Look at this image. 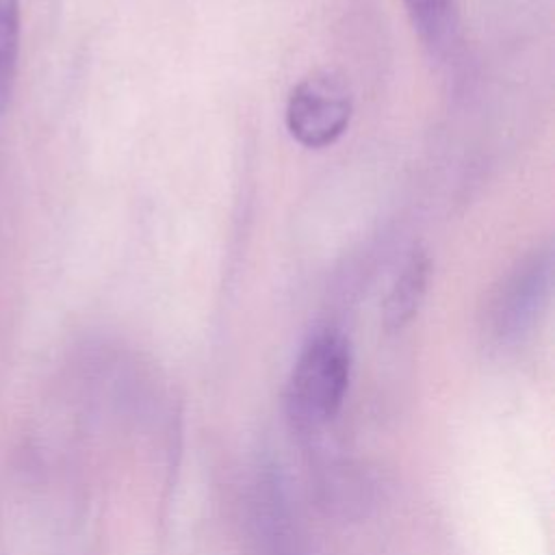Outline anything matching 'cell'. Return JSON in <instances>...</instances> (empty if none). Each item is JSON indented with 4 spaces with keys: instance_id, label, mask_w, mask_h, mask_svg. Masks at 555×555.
Masks as SVG:
<instances>
[{
    "instance_id": "5",
    "label": "cell",
    "mask_w": 555,
    "mask_h": 555,
    "mask_svg": "<svg viewBox=\"0 0 555 555\" xmlns=\"http://www.w3.org/2000/svg\"><path fill=\"white\" fill-rule=\"evenodd\" d=\"M431 262L423 249H414L397 273L386 299H384V325L390 332L405 327L421 308L427 291Z\"/></svg>"
},
{
    "instance_id": "1",
    "label": "cell",
    "mask_w": 555,
    "mask_h": 555,
    "mask_svg": "<svg viewBox=\"0 0 555 555\" xmlns=\"http://www.w3.org/2000/svg\"><path fill=\"white\" fill-rule=\"evenodd\" d=\"M351 375V349L334 327L317 330L301 347L286 382L284 403L291 423L319 429L343 408Z\"/></svg>"
},
{
    "instance_id": "7",
    "label": "cell",
    "mask_w": 555,
    "mask_h": 555,
    "mask_svg": "<svg viewBox=\"0 0 555 555\" xmlns=\"http://www.w3.org/2000/svg\"><path fill=\"white\" fill-rule=\"evenodd\" d=\"M20 54V2L0 0V111L11 100Z\"/></svg>"
},
{
    "instance_id": "3",
    "label": "cell",
    "mask_w": 555,
    "mask_h": 555,
    "mask_svg": "<svg viewBox=\"0 0 555 555\" xmlns=\"http://www.w3.org/2000/svg\"><path fill=\"white\" fill-rule=\"evenodd\" d=\"M551 286V254L522 262L499 291L488 319V334L496 345L520 340L540 314Z\"/></svg>"
},
{
    "instance_id": "4",
    "label": "cell",
    "mask_w": 555,
    "mask_h": 555,
    "mask_svg": "<svg viewBox=\"0 0 555 555\" xmlns=\"http://www.w3.org/2000/svg\"><path fill=\"white\" fill-rule=\"evenodd\" d=\"M251 525L260 555H304L282 486L271 473H262L254 486Z\"/></svg>"
},
{
    "instance_id": "6",
    "label": "cell",
    "mask_w": 555,
    "mask_h": 555,
    "mask_svg": "<svg viewBox=\"0 0 555 555\" xmlns=\"http://www.w3.org/2000/svg\"><path fill=\"white\" fill-rule=\"evenodd\" d=\"M403 4L425 46L436 52L449 48L457 30L455 0H403Z\"/></svg>"
},
{
    "instance_id": "2",
    "label": "cell",
    "mask_w": 555,
    "mask_h": 555,
    "mask_svg": "<svg viewBox=\"0 0 555 555\" xmlns=\"http://www.w3.org/2000/svg\"><path fill=\"white\" fill-rule=\"evenodd\" d=\"M351 113L353 100L345 80L332 72H314L291 89L284 121L299 145L321 150L345 134Z\"/></svg>"
}]
</instances>
